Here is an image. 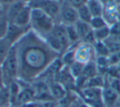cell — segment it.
<instances>
[{
  "mask_svg": "<svg viewBox=\"0 0 120 107\" xmlns=\"http://www.w3.org/2000/svg\"><path fill=\"white\" fill-rule=\"evenodd\" d=\"M103 88H83L79 90V97L90 107H105L102 99Z\"/></svg>",
  "mask_w": 120,
  "mask_h": 107,
  "instance_id": "obj_5",
  "label": "cell"
},
{
  "mask_svg": "<svg viewBox=\"0 0 120 107\" xmlns=\"http://www.w3.org/2000/svg\"><path fill=\"white\" fill-rule=\"evenodd\" d=\"M65 27H66V31H67V35H68V37L69 41H70V44L78 43V41L80 40V37H79L78 34H77L75 26L68 25V26H65Z\"/></svg>",
  "mask_w": 120,
  "mask_h": 107,
  "instance_id": "obj_27",
  "label": "cell"
},
{
  "mask_svg": "<svg viewBox=\"0 0 120 107\" xmlns=\"http://www.w3.org/2000/svg\"><path fill=\"white\" fill-rule=\"evenodd\" d=\"M108 59H109V62L110 66L118 65L120 63V51L110 53V54L108 56Z\"/></svg>",
  "mask_w": 120,
  "mask_h": 107,
  "instance_id": "obj_32",
  "label": "cell"
},
{
  "mask_svg": "<svg viewBox=\"0 0 120 107\" xmlns=\"http://www.w3.org/2000/svg\"><path fill=\"white\" fill-rule=\"evenodd\" d=\"M85 67V64H82L78 61H75L72 65L69 67L70 69V72L72 73V75L73 76V77L75 79H77V77H79L82 74L83 72V69Z\"/></svg>",
  "mask_w": 120,
  "mask_h": 107,
  "instance_id": "obj_28",
  "label": "cell"
},
{
  "mask_svg": "<svg viewBox=\"0 0 120 107\" xmlns=\"http://www.w3.org/2000/svg\"><path fill=\"white\" fill-rule=\"evenodd\" d=\"M82 75L86 79H89L90 77H93L96 75H99L95 61H90V62L85 64V67L83 69V72H82Z\"/></svg>",
  "mask_w": 120,
  "mask_h": 107,
  "instance_id": "obj_19",
  "label": "cell"
},
{
  "mask_svg": "<svg viewBox=\"0 0 120 107\" xmlns=\"http://www.w3.org/2000/svg\"><path fill=\"white\" fill-rule=\"evenodd\" d=\"M58 1H59V0H58Z\"/></svg>",
  "mask_w": 120,
  "mask_h": 107,
  "instance_id": "obj_42",
  "label": "cell"
},
{
  "mask_svg": "<svg viewBox=\"0 0 120 107\" xmlns=\"http://www.w3.org/2000/svg\"><path fill=\"white\" fill-rule=\"evenodd\" d=\"M50 33L59 42V44L63 48V51H65V50H68V48L70 46L71 44L68 40V37L65 25L62 23L55 24L53 28L50 31Z\"/></svg>",
  "mask_w": 120,
  "mask_h": 107,
  "instance_id": "obj_8",
  "label": "cell"
},
{
  "mask_svg": "<svg viewBox=\"0 0 120 107\" xmlns=\"http://www.w3.org/2000/svg\"><path fill=\"white\" fill-rule=\"evenodd\" d=\"M55 23L53 19L40 9L31 8L30 28L41 37L49 34L53 28Z\"/></svg>",
  "mask_w": 120,
  "mask_h": 107,
  "instance_id": "obj_3",
  "label": "cell"
},
{
  "mask_svg": "<svg viewBox=\"0 0 120 107\" xmlns=\"http://www.w3.org/2000/svg\"><path fill=\"white\" fill-rule=\"evenodd\" d=\"M117 67H118V70H119V71H120V63H119V64H118V65H117Z\"/></svg>",
  "mask_w": 120,
  "mask_h": 107,
  "instance_id": "obj_40",
  "label": "cell"
},
{
  "mask_svg": "<svg viewBox=\"0 0 120 107\" xmlns=\"http://www.w3.org/2000/svg\"><path fill=\"white\" fill-rule=\"evenodd\" d=\"M119 97L120 94L108 86L102 89V99L105 107H116Z\"/></svg>",
  "mask_w": 120,
  "mask_h": 107,
  "instance_id": "obj_11",
  "label": "cell"
},
{
  "mask_svg": "<svg viewBox=\"0 0 120 107\" xmlns=\"http://www.w3.org/2000/svg\"><path fill=\"white\" fill-rule=\"evenodd\" d=\"M59 18L61 20V23L64 25H74L79 20L77 10L65 1L61 4Z\"/></svg>",
  "mask_w": 120,
  "mask_h": 107,
  "instance_id": "obj_6",
  "label": "cell"
},
{
  "mask_svg": "<svg viewBox=\"0 0 120 107\" xmlns=\"http://www.w3.org/2000/svg\"><path fill=\"white\" fill-rule=\"evenodd\" d=\"M9 107H17V106H15V105H11V106H9Z\"/></svg>",
  "mask_w": 120,
  "mask_h": 107,
  "instance_id": "obj_41",
  "label": "cell"
},
{
  "mask_svg": "<svg viewBox=\"0 0 120 107\" xmlns=\"http://www.w3.org/2000/svg\"><path fill=\"white\" fill-rule=\"evenodd\" d=\"M27 5L30 8L41 10L53 19V21L59 17L61 4L58 0H32Z\"/></svg>",
  "mask_w": 120,
  "mask_h": 107,
  "instance_id": "obj_4",
  "label": "cell"
},
{
  "mask_svg": "<svg viewBox=\"0 0 120 107\" xmlns=\"http://www.w3.org/2000/svg\"><path fill=\"white\" fill-rule=\"evenodd\" d=\"M9 22L8 21L7 16L3 15L0 18V40L4 39L7 35Z\"/></svg>",
  "mask_w": 120,
  "mask_h": 107,
  "instance_id": "obj_31",
  "label": "cell"
},
{
  "mask_svg": "<svg viewBox=\"0 0 120 107\" xmlns=\"http://www.w3.org/2000/svg\"><path fill=\"white\" fill-rule=\"evenodd\" d=\"M0 85L4 86V78H3V72H2V68H1V65H0Z\"/></svg>",
  "mask_w": 120,
  "mask_h": 107,
  "instance_id": "obj_35",
  "label": "cell"
},
{
  "mask_svg": "<svg viewBox=\"0 0 120 107\" xmlns=\"http://www.w3.org/2000/svg\"><path fill=\"white\" fill-rule=\"evenodd\" d=\"M22 2L25 3V4H28L30 2H31L32 0H22Z\"/></svg>",
  "mask_w": 120,
  "mask_h": 107,
  "instance_id": "obj_39",
  "label": "cell"
},
{
  "mask_svg": "<svg viewBox=\"0 0 120 107\" xmlns=\"http://www.w3.org/2000/svg\"><path fill=\"white\" fill-rule=\"evenodd\" d=\"M81 99V98H80ZM80 105H81V107H90V105H88L87 104H86L84 101H82V100H81V103H80Z\"/></svg>",
  "mask_w": 120,
  "mask_h": 107,
  "instance_id": "obj_36",
  "label": "cell"
},
{
  "mask_svg": "<svg viewBox=\"0 0 120 107\" xmlns=\"http://www.w3.org/2000/svg\"><path fill=\"white\" fill-rule=\"evenodd\" d=\"M76 27V30L77 31L79 37H80V40H82L86 35L88 33H90L92 31V28L90 27V23H87V22H82L81 20H78L75 24H74Z\"/></svg>",
  "mask_w": 120,
  "mask_h": 107,
  "instance_id": "obj_18",
  "label": "cell"
},
{
  "mask_svg": "<svg viewBox=\"0 0 120 107\" xmlns=\"http://www.w3.org/2000/svg\"><path fill=\"white\" fill-rule=\"evenodd\" d=\"M102 17L106 21L107 24L109 27L116 24L118 22V6L115 4L114 1L107 3L104 5V12Z\"/></svg>",
  "mask_w": 120,
  "mask_h": 107,
  "instance_id": "obj_9",
  "label": "cell"
},
{
  "mask_svg": "<svg viewBox=\"0 0 120 107\" xmlns=\"http://www.w3.org/2000/svg\"><path fill=\"white\" fill-rule=\"evenodd\" d=\"M49 87L51 96L53 99L60 100L67 95V90L58 82H50Z\"/></svg>",
  "mask_w": 120,
  "mask_h": 107,
  "instance_id": "obj_15",
  "label": "cell"
},
{
  "mask_svg": "<svg viewBox=\"0 0 120 107\" xmlns=\"http://www.w3.org/2000/svg\"><path fill=\"white\" fill-rule=\"evenodd\" d=\"M94 57L96 58L93 45L82 43L75 50V59L82 64H87L90 61H95Z\"/></svg>",
  "mask_w": 120,
  "mask_h": 107,
  "instance_id": "obj_7",
  "label": "cell"
},
{
  "mask_svg": "<svg viewBox=\"0 0 120 107\" xmlns=\"http://www.w3.org/2000/svg\"><path fill=\"white\" fill-rule=\"evenodd\" d=\"M4 15L3 14V12H2V6H1V4H0V18H1V17Z\"/></svg>",
  "mask_w": 120,
  "mask_h": 107,
  "instance_id": "obj_38",
  "label": "cell"
},
{
  "mask_svg": "<svg viewBox=\"0 0 120 107\" xmlns=\"http://www.w3.org/2000/svg\"><path fill=\"white\" fill-rule=\"evenodd\" d=\"M30 16H31V8L26 4L19 12L12 24H15L21 27H28L30 23Z\"/></svg>",
  "mask_w": 120,
  "mask_h": 107,
  "instance_id": "obj_13",
  "label": "cell"
},
{
  "mask_svg": "<svg viewBox=\"0 0 120 107\" xmlns=\"http://www.w3.org/2000/svg\"><path fill=\"white\" fill-rule=\"evenodd\" d=\"M105 86V77L103 75H96L87 79L83 88H104ZM82 88V89H83Z\"/></svg>",
  "mask_w": 120,
  "mask_h": 107,
  "instance_id": "obj_17",
  "label": "cell"
},
{
  "mask_svg": "<svg viewBox=\"0 0 120 107\" xmlns=\"http://www.w3.org/2000/svg\"><path fill=\"white\" fill-rule=\"evenodd\" d=\"M29 31L28 27H21L15 24L9 23L8 32L5 38L8 40L9 43H11L12 45L16 44L27 31Z\"/></svg>",
  "mask_w": 120,
  "mask_h": 107,
  "instance_id": "obj_10",
  "label": "cell"
},
{
  "mask_svg": "<svg viewBox=\"0 0 120 107\" xmlns=\"http://www.w3.org/2000/svg\"><path fill=\"white\" fill-rule=\"evenodd\" d=\"M17 0H0V4H13L14 2H16Z\"/></svg>",
  "mask_w": 120,
  "mask_h": 107,
  "instance_id": "obj_34",
  "label": "cell"
},
{
  "mask_svg": "<svg viewBox=\"0 0 120 107\" xmlns=\"http://www.w3.org/2000/svg\"><path fill=\"white\" fill-rule=\"evenodd\" d=\"M65 1H67L70 5H72L73 8L77 9L78 8L86 4L88 0H65Z\"/></svg>",
  "mask_w": 120,
  "mask_h": 107,
  "instance_id": "obj_33",
  "label": "cell"
},
{
  "mask_svg": "<svg viewBox=\"0 0 120 107\" xmlns=\"http://www.w3.org/2000/svg\"><path fill=\"white\" fill-rule=\"evenodd\" d=\"M62 63L64 66L70 67L72 64L76 61L75 59V50H68L65 52L64 57L62 59Z\"/></svg>",
  "mask_w": 120,
  "mask_h": 107,
  "instance_id": "obj_30",
  "label": "cell"
},
{
  "mask_svg": "<svg viewBox=\"0 0 120 107\" xmlns=\"http://www.w3.org/2000/svg\"><path fill=\"white\" fill-rule=\"evenodd\" d=\"M9 87V92H10V97H11V104L12 105H15L17 99L18 97V95L21 92V87L20 83L18 82V81L16 80L14 82H12L10 85L8 86Z\"/></svg>",
  "mask_w": 120,
  "mask_h": 107,
  "instance_id": "obj_23",
  "label": "cell"
},
{
  "mask_svg": "<svg viewBox=\"0 0 120 107\" xmlns=\"http://www.w3.org/2000/svg\"><path fill=\"white\" fill-rule=\"evenodd\" d=\"M90 25L91 27L92 30H98V29L103 28V27H108L106 21L105 20L103 17H92L91 21L90 22Z\"/></svg>",
  "mask_w": 120,
  "mask_h": 107,
  "instance_id": "obj_29",
  "label": "cell"
},
{
  "mask_svg": "<svg viewBox=\"0 0 120 107\" xmlns=\"http://www.w3.org/2000/svg\"><path fill=\"white\" fill-rule=\"evenodd\" d=\"M18 59V78L26 82L36 80L58 58L45 40L33 30H29L15 44Z\"/></svg>",
  "mask_w": 120,
  "mask_h": 107,
  "instance_id": "obj_1",
  "label": "cell"
},
{
  "mask_svg": "<svg viewBox=\"0 0 120 107\" xmlns=\"http://www.w3.org/2000/svg\"><path fill=\"white\" fill-rule=\"evenodd\" d=\"M93 47L96 57H100V56L108 57L110 54L109 50L104 41H96V43L93 45Z\"/></svg>",
  "mask_w": 120,
  "mask_h": 107,
  "instance_id": "obj_22",
  "label": "cell"
},
{
  "mask_svg": "<svg viewBox=\"0 0 120 107\" xmlns=\"http://www.w3.org/2000/svg\"><path fill=\"white\" fill-rule=\"evenodd\" d=\"M93 31L96 41H105L111 35V30H110V27L109 26L98 30H95Z\"/></svg>",
  "mask_w": 120,
  "mask_h": 107,
  "instance_id": "obj_24",
  "label": "cell"
},
{
  "mask_svg": "<svg viewBox=\"0 0 120 107\" xmlns=\"http://www.w3.org/2000/svg\"><path fill=\"white\" fill-rule=\"evenodd\" d=\"M11 105L9 87L8 86H3L0 88V107H9Z\"/></svg>",
  "mask_w": 120,
  "mask_h": 107,
  "instance_id": "obj_20",
  "label": "cell"
},
{
  "mask_svg": "<svg viewBox=\"0 0 120 107\" xmlns=\"http://www.w3.org/2000/svg\"><path fill=\"white\" fill-rule=\"evenodd\" d=\"M95 61V64H96L99 74L105 76V73H107V70H108V69L110 66L108 57H104V56L96 57Z\"/></svg>",
  "mask_w": 120,
  "mask_h": 107,
  "instance_id": "obj_21",
  "label": "cell"
},
{
  "mask_svg": "<svg viewBox=\"0 0 120 107\" xmlns=\"http://www.w3.org/2000/svg\"><path fill=\"white\" fill-rule=\"evenodd\" d=\"M86 5L93 17L103 16L104 4L100 0H88Z\"/></svg>",
  "mask_w": 120,
  "mask_h": 107,
  "instance_id": "obj_16",
  "label": "cell"
},
{
  "mask_svg": "<svg viewBox=\"0 0 120 107\" xmlns=\"http://www.w3.org/2000/svg\"><path fill=\"white\" fill-rule=\"evenodd\" d=\"M4 78V85L8 87L18 78V59L17 48L14 44L11 47L7 57L1 64Z\"/></svg>",
  "mask_w": 120,
  "mask_h": 107,
  "instance_id": "obj_2",
  "label": "cell"
},
{
  "mask_svg": "<svg viewBox=\"0 0 120 107\" xmlns=\"http://www.w3.org/2000/svg\"><path fill=\"white\" fill-rule=\"evenodd\" d=\"M114 2H115V4L120 8V0H114Z\"/></svg>",
  "mask_w": 120,
  "mask_h": 107,
  "instance_id": "obj_37",
  "label": "cell"
},
{
  "mask_svg": "<svg viewBox=\"0 0 120 107\" xmlns=\"http://www.w3.org/2000/svg\"><path fill=\"white\" fill-rule=\"evenodd\" d=\"M22 87V86H21ZM35 93L32 87H22L21 92L18 95V97L16 101L15 106L20 107L26 103L31 101H35Z\"/></svg>",
  "mask_w": 120,
  "mask_h": 107,
  "instance_id": "obj_12",
  "label": "cell"
},
{
  "mask_svg": "<svg viewBox=\"0 0 120 107\" xmlns=\"http://www.w3.org/2000/svg\"><path fill=\"white\" fill-rule=\"evenodd\" d=\"M12 46V45L9 43L6 38L0 40V65L3 64L4 59H6Z\"/></svg>",
  "mask_w": 120,
  "mask_h": 107,
  "instance_id": "obj_25",
  "label": "cell"
},
{
  "mask_svg": "<svg viewBox=\"0 0 120 107\" xmlns=\"http://www.w3.org/2000/svg\"><path fill=\"white\" fill-rule=\"evenodd\" d=\"M26 4H25L24 2H22V0H17L16 2H14L13 4H11L10 8H8L7 12V18L8 21L9 23H13L14 20L17 17V16L19 14V12L22 10L25 6Z\"/></svg>",
  "mask_w": 120,
  "mask_h": 107,
  "instance_id": "obj_14",
  "label": "cell"
},
{
  "mask_svg": "<svg viewBox=\"0 0 120 107\" xmlns=\"http://www.w3.org/2000/svg\"><path fill=\"white\" fill-rule=\"evenodd\" d=\"M77 10V13H78L79 20L82 21V22H87V23H90L93 17H92L91 13H90V10H89L86 4L78 8Z\"/></svg>",
  "mask_w": 120,
  "mask_h": 107,
  "instance_id": "obj_26",
  "label": "cell"
}]
</instances>
